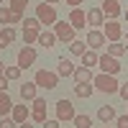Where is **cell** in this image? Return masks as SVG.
<instances>
[{
  "instance_id": "43",
  "label": "cell",
  "mask_w": 128,
  "mask_h": 128,
  "mask_svg": "<svg viewBox=\"0 0 128 128\" xmlns=\"http://www.w3.org/2000/svg\"><path fill=\"white\" fill-rule=\"evenodd\" d=\"M105 128H110V126H105Z\"/></svg>"
},
{
  "instance_id": "16",
  "label": "cell",
  "mask_w": 128,
  "mask_h": 128,
  "mask_svg": "<svg viewBox=\"0 0 128 128\" xmlns=\"http://www.w3.org/2000/svg\"><path fill=\"white\" fill-rule=\"evenodd\" d=\"M13 41H16V28L13 26H5L3 31H0V49H8Z\"/></svg>"
},
{
  "instance_id": "33",
  "label": "cell",
  "mask_w": 128,
  "mask_h": 128,
  "mask_svg": "<svg viewBox=\"0 0 128 128\" xmlns=\"http://www.w3.org/2000/svg\"><path fill=\"white\" fill-rule=\"evenodd\" d=\"M115 126L118 128H128V115H118V118H115Z\"/></svg>"
},
{
  "instance_id": "28",
  "label": "cell",
  "mask_w": 128,
  "mask_h": 128,
  "mask_svg": "<svg viewBox=\"0 0 128 128\" xmlns=\"http://www.w3.org/2000/svg\"><path fill=\"white\" fill-rule=\"evenodd\" d=\"M38 34H41V31H34V28H23V41H26V46L36 44V41H38Z\"/></svg>"
},
{
  "instance_id": "35",
  "label": "cell",
  "mask_w": 128,
  "mask_h": 128,
  "mask_svg": "<svg viewBox=\"0 0 128 128\" xmlns=\"http://www.w3.org/2000/svg\"><path fill=\"white\" fill-rule=\"evenodd\" d=\"M118 95H120V98H123V100L128 102V82H126V84H120V90H118Z\"/></svg>"
},
{
  "instance_id": "34",
  "label": "cell",
  "mask_w": 128,
  "mask_h": 128,
  "mask_svg": "<svg viewBox=\"0 0 128 128\" xmlns=\"http://www.w3.org/2000/svg\"><path fill=\"white\" fill-rule=\"evenodd\" d=\"M8 77H5V74H0V92H8Z\"/></svg>"
},
{
  "instance_id": "18",
  "label": "cell",
  "mask_w": 128,
  "mask_h": 128,
  "mask_svg": "<svg viewBox=\"0 0 128 128\" xmlns=\"http://www.w3.org/2000/svg\"><path fill=\"white\" fill-rule=\"evenodd\" d=\"M74 69H77V67L64 56V59L59 62V67H56V74H59V77H69V74H74Z\"/></svg>"
},
{
  "instance_id": "24",
  "label": "cell",
  "mask_w": 128,
  "mask_h": 128,
  "mask_svg": "<svg viewBox=\"0 0 128 128\" xmlns=\"http://www.w3.org/2000/svg\"><path fill=\"white\" fill-rule=\"evenodd\" d=\"M74 80H77V82H92L95 77H92L90 67H77V69H74Z\"/></svg>"
},
{
  "instance_id": "1",
  "label": "cell",
  "mask_w": 128,
  "mask_h": 128,
  "mask_svg": "<svg viewBox=\"0 0 128 128\" xmlns=\"http://www.w3.org/2000/svg\"><path fill=\"white\" fill-rule=\"evenodd\" d=\"M92 84L98 87L100 92H105V95H115L120 90V82L113 77V74H105V72H100V74H95V80H92Z\"/></svg>"
},
{
  "instance_id": "42",
  "label": "cell",
  "mask_w": 128,
  "mask_h": 128,
  "mask_svg": "<svg viewBox=\"0 0 128 128\" xmlns=\"http://www.w3.org/2000/svg\"><path fill=\"white\" fill-rule=\"evenodd\" d=\"M0 3H5V0H0Z\"/></svg>"
},
{
  "instance_id": "13",
  "label": "cell",
  "mask_w": 128,
  "mask_h": 128,
  "mask_svg": "<svg viewBox=\"0 0 128 128\" xmlns=\"http://www.w3.org/2000/svg\"><path fill=\"white\" fill-rule=\"evenodd\" d=\"M87 26H92V28L105 26V13H102V8H90V10H87Z\"/></svg>"
},
{
  "instance_id": "32",
  "label": "cell",
  "mask_w": 128,
  "mask_h": 128,
  "mask_svg": "<svg viewBox=\"0 0 128 128\" xmlns=\"http://www.w3.org/2000/svg\"><path fill=\"white\" fill-rule=\"evenodd\" d=\"M18 123L13 120V118H8V115H3V120H0V128H16Z\"/></svg>"
},
{
  "instance_id": "20",
  "label": "cell",
  "mask_w": 128,
  "mask_h": 128,
  "mask_svg": "<svg viewBox=\"0 0 128 128\" xmlns=\"http://www.w3.org/2000/svg\"><path fill=\"white\" fill-rule=\"evenodd\" d=\"M98 118H100L102 123H110V120H115V118H118V115H115L113 105H102V108L98 110Z\"/></svg>"
},
{
  "instance_id": "38",
  "label": "cell",
  "mask_w": 128,
  "mask_h": 128,
  "mask_svg": "<svg viewBox=\"0 0 128 128\" xmlns=\"http://www.w3.org/2000/svg\"><path fill=\"white\" fill-rule=\"evenodd\" d=\"M44 3H49V5H54V3H62V0H44Z\"/></svg>"
},
{
  "instance_id": "19",
  "label": "cell",
  "mask_w": 128,
  "mask_h": 128,
  "mask_svg": "<svg viewBox=\"0 0 128 128\" xmlns=\"http://www.w3.org/2000/svg\"><path fill=\"white\" fill-rule=\"evenodd\" d=\"M36 87H38L36 82H26V84H20V98H23V100H36Z\"/></svg>"
},
{
  "instance_id": "11",
  "label": "cell",
  "mask_w": 128,
  "mask_h": 128,
  "mask_svg": "<svg viewBox=\"0 0 128 128\" xmlns=\"http://www.w3.org/2000/svg\"><path fill=\"white\" fill-rule=\"evenodd\" d=\"M102 13H105V20H115L123 13V8H120L118 0H105V3H102Z\"/></svg>"
},
{
  "instance_id": "7",
  "label": "cell",
  "mask_w": 128,
  "mask_h": 128,
  "mask_svg": "<svg viewBox=\"0 0 128 128\" xmlns=\"http://www.w3.org/2000/svg\"><path fill=\"white\" fill-rule=\"evenodd\" d=\"M74 105L69 100H59L56 102V120H74Z\"/></svg>"
},
{
  "instance_id": "37",
  "label": "cell",
  "mask_w": 128,
  "mask_h": 128,
  "mask_svg": "<svg viewBox=\"0 0 128 128\" xmlns=\"http://www.w3.org/2000/svg\"><path fill=\"white\" fill-rule=\"evenodd\" d=\"M80 3H84V0H67V5H72V8H80Z\"/></svg>"
},
{
  "instance_id": "8",
  "label": "cell",
  "mask_w": 128,
  "mask_h": 128,
  "mask_svg": "<svg viewBox=\"0 0 128 128\" xmlns=\"http://www.w3.org/2000/svg\"><path fill=\"white\" fill-rule=\"evenodd\" d=\"M34 62H36V49L34 46H23V49L18 51V67L20 69H28Z\"/></svg>"
},
{
  "instance_id": "39",
  "label": "cell",
  "mask_w": 128,
  "mask_h": 128,
  "mask_svg": "<svg viewBox=\"0 0 128 128\" xmlns=\"http://www.w3.org/2000/svg\"><path fill=\"white\" fill-rule=\"evenodd\" d=\"M5 72V62H0V74H3Z\"/></svg>"
},
{
  "instance_id": "12",
  "label": "cell",
  "mask_w": 128,
  "mask_h": 128,
  "mask_svg": "<svg viewBox=\"0 0 128 128\" xmlns=\"http://www.w3.org/2000/svg\"><path fill=\"white\" fill-rule=\"evenodd\" d=\"M69 23L74 26V31H77V28H84V26H87V13H84L82 8H72V13H69Z\"/></svg>"
},
{
  "instance_id": "10",
  "label": "cell",
  "mask_w": 128,
  "mask_h": 128,
  "mask_svg": "<svg viewBox=\"0 0 128 128\" xmlns=\"http://www.w3.org/2000/svg\"><path fill=\"white\" fill-rule=\"evenodd\" d=\"M105 38L108 41H120V36H123V28H120V23L118 20H105Z\"/></svg>"
},
{
  "instance_id": "17",
  "label": "cell",
  "mask_w": 128,
  "mask_h": 128,
  "mask_svg": "<svg viewBox=\"0 0 128 128\" xmlns=\"http://www.w3.org/2000/svg\"><path fill=\"white\" fill-rule=\"evenodd\" d=\"M56 34H54V31H41V34H38V41H36V44H41V46H44V49H49V46H54L56 44Z\"/></svg>"
},
{
  "instance_id": "30",
  "label": "cell",
  "mask_w": 128,
  "mask_h": 128,
  "mask_svg": "<svg viewBox=\"0 0 128 128\" xmlns=\"http://www.w3.org/2000/svg\"><path fill=\"white\" fill-rule=\"evenodd\" d=\"M23 28H34V31H41V20L34 16V18H23Z\"/></svg>"
},
{
  "instance_id": "40",
  "label": "cell",
  "mask_w": 128,
  "mask_h": 128,
  "mask_svg": "<svg viewBox=\"0 0 128 128\" xmlns=\"http://www.w3.org/2000/svg\"><path fill=\"white\" fill-rule=\"evenodd\" d=\"M20 128H34V126H28V123H20Z\"/></svg>"
},
{
  "instance_id": "9",
  "label": "cell",
  "mask_w": 128,
  "mask_h": 128,
  "mask_svg": "<svg viewBox=\"0 0 128 128\" xmlns=\"http://www.w3.org/2000/svg\"><path fill=\"white\" fill-rule=\"evenodd\" d=\"M87 46L92 49V51H98V49H102V46H108V38H105V34L102 31H90L87 34Z\"/></svg>"
},
{
  "instance_id": "4",
  "label": "cell",
  "mask_w": 128,
  "mask_h": 128,
  "mask_svg": "<svg viewBox=\"0 0 128 128\" xmlns=\"http://www.w3.org/2000/svg\"><path fill=\"white\" fill-rule=\"evenodd\" d=\"M54 34H56V38L62 44H72L74 41V26L67 23V20H56L54 23Z\"/></svg>"
},
{
  "instance_id": "21",
  "label": "cell",
  "mask_w": 128,
  "mask_h": 128,
  "mask_svg": "<svg viewBox=\"0 0 128 128\" xmlns=\"http://www.w3.org/2000/svg\"><path fill=\"white\" fill-rule=\"evenodd\" d=\"M126 51H128V46H126V44H118V41H108V54H110V56L118 59V56H123V54H126Z\"/></svg>"
},
{
  "instance_id": "26",
  "label": "cell",
  "mask_w": 128,
  "mask_h": 128,
  "mask_svg": "<svg viewBox=\"0 0 128 128\" xmlns=\"http://www.w3.org/2000/svg\"><path fill=\"white\" fill-rule=\"evenodd\" d=\"M26 5H28V0H10V3H8V8L13 10L16 16H20V18H23V10H26Z\"/></svg>"
},
{
  "instance_id": "14",
  "label": "cell",
  "mask_w": 128,
  "mask_h": 128,
  "mask_svg": "<svg viewBox=\"0 0 128 128\" xmlns=\"http://www.w3.org/2000/svg\"><path fill=\"white\" fill-rule=\"evenodd\" d=\"M10 118H13L18 126L20 123H26L31 118V110H28V105H13V110H10Z\"/></svg>"
},
{
  "instance_id": "36",
  "label": "cell",
  "mask_w": 128,
  "mask_h": 128,
  "mask_svg": "<svg viewBox=\"0 0 128 128\" xmlns=\"http://www.w3.org/2000/svg\"><path fill=\"white\" fill-rule=\"evenodd\" d=\"M59 123H62V120H46L41 128H59Z\"/></svg>"
},
{
  "instance_id": "41",
  "label": "cell",
  "mask_w": 128,
  "mask_h": 128,
  "mask_svg": "<svg viewBox=\"0 0 128 128\" xmlns=\"http://www.w3.org/2000/svg\"><path fill=\"white\" fill-rule=\"evenodd\" d=\"M126 20H128V8H126Z\"/></svg>"
},
{
  "instance_id": "2",
  "label": "cell",
  "mask_w": 128,
  "mask_h": 128,
  "mask_svg": "<svg viewBox=\"0 0 128 128\" xmlns=\"http://www.w3.org/2000/svg\"><path fill=\"white\" fill-rule=\"evenodd\" d=\"M36 18L41 20V26H54L56 20H59L56 8L49 5V3H38V5H36Z\"/></svg>"
},
{
  "instance_id": "25",
  "label": "cell",
  "mask_w": 128,
  "mask_h": 128,
  "mask_svg": "<svg viewBox=\"0 0 128 128\" xmlns=\"http://www.w3.org/2000/svg\"><path fill=\"white\" fill-rule=\"evenodd\" d=\"M13 110V100H10L8 92H0V115H8Z\"/></svg>"
},
{
  "instance_id": "6",
  "label": "cell",
  "mask_w": 128,
  "mask_h": 128,
  "mask_svg": "<svg viewBox=\"0 0 128 128\" xmlns=\"http://www.w3.org/2000/svg\"><path fill=\"white\" fill-rule=\"evenodd\" d=\"M100 69L105 74H113V77H115V74L120 72V62L115 59V56H110V54H102L100 56Z\"/></svg>"
},
{
  "instance_id": "15",
  "label": "cell",
  "mask_w": 128,
  "mask_h": 128,
  "mask_svg": "<svg viewBox=\"0 0 128 128\" xmlns=\"http://www.w3.org/2000/svg\"><path fill=\"white\" fill-rule=\"evenodd\" d=\"M0 23H3V26H13V23H23V18L16 16L13 10L5 5V8H0Z\"/></svg>"
},
{
  "instance_id": "29",
  "label": "cell",
  "mask_w": 128,
  "mask_h": 128,
  "mask_svg": "<svg viewBox=\"0 0 128 128\" xmlns=\"http://www.w3.org/2000/svg\"><path fill=\"white\" fill-rule=\"evenodd\" d=\"M72 123L77 128H92V118H90V115H74Z\"/></svg>"
},
{
  "instance_id": "5",
  "label": "cell",
  "mask_w": 128,
  "mask_h": 128,
  "mask_svg": "<svg viewBox=\"0 0 128 128\" xmlns=\"http://www.w3.org/2000/svg\"><path fill=\"white\" fill-rule=\"evenodd\" d=\"M31 118H34L38 126H44L49 118H46V100L44 98H36V100H31Z\"/></svg>"
},
{
  "instance_id": "22",
  "label": "cell",
  "mask_w": 128,
  "mask_h": 128,
  "mask_svg": "<svg viewBox=\"0 0 128 128\" xmlns=\"http://www.w3.org/2000/svg\"><path fill=\"white\" fill-rule=\"evenodd\" d=\"M92 84L90 82H77V84H74V95H77V98H90V95H92Z\"/></svg>"
},
{
  "instance_id": "31",
  "label": "cell",
  "mask_w": 128,
  "mask_h": 128,
  "mask_svg": "<svg viewBox=\"0 0 128 128\" xmlns=\"http://www.w3.org/2000/svg\"><path fill=\"white\" fill-rule=\"evenodd\" d=\"M3 74H5L8 80H18V77H20V67H18V64H16V67H5Z\"/></svg>"
},
{
  "instance_id": "3",
  "label": "cell",
  "mask_w": 128,
  "mask_h": 128,
  "mask_svg": "<svg viewBox=\"0 0 128 128\" xmlns=\"http://www.w3.org/2000/svg\"><path fill=\"white\" fill-rule=\"evenodd\" d=\"M34 82L38 84V87H44V90H54L59 84V74L56 72H49V69H38L36 77H34Z\"/></svg>"
},
{
  "instance_id": "27",
  "label": "cell",
  "mask_w": 128,
  "mask_h": 128,
  "mask_svg": "<svg viewBox=\"0 0 128 128\" xmlns=\"http://www.w3.org/2000/svg\"><path fill=\"white\" fill-rule=\"evenodd\" d=\"M69 51H72V54H77V56H82L84 51H87V41H77V38H74L72 44H69Z\"/></svg>"
},
{
  "instance_id": "23",
  "label": "cell",
  "mask_w": 128,
  "mask_h": 128,
  "mask_svg": "<svg viewBox=\"0 0 128 128\" xmlns=\"http://www.w3.org/2000/svg\"><path fill=\"white\" fill-rule=\"evenodd\" d=\"M95 64H100V56H98V51L87 49V51L82 54V67H95Z\"/></svg>"
}]
</instances>
